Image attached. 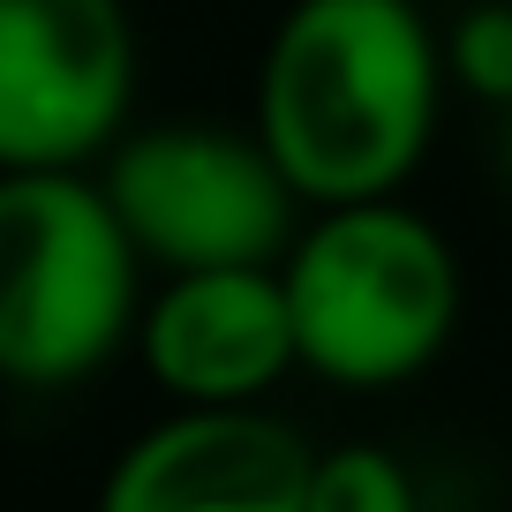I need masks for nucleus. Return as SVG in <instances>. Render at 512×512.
Returning <instances> with one entry per match:
<instances>
[{"label": "nucleus", "instance_id": "nucleus-8", "mask_svg": "<svg viewBox=\"0 0 512 512\" xmlns=\"http://www.w3.org/2000/svg\"><path fill=\"white\" fill-rule=\"evenodd\" d=\"M302 512H415V482L392 452L377 445H347V452H317L309 460V497Z\"/></svg>", "mask_w": 512, "mask_h": 512}, {"label": "nucleus", "instance_id": "nucleus-5", "mask_svg": "<svg viewBox=\"0 0 512 512\" xmlns=\"http://www.w3.org/2000/svg\"><path fill=\"white\" fill-rule=\"evenodd\" d=\"M136 31L121 0H0V166H83L121 136Z\"/></svg>", "mask_w": 512, "mask_h": 512}, {"label": "nucleus", "instance_id": "nucleus-6", "mask_svg": "<svg viewBox=\"0 0 512 512\" xmlns=\"http://www.w3.org/2000/svg\"><path fill=\"white\" fill-rule=\"evenodd\" d=\"M317 452L256 407H181L106 475L98 512H302Z\"/></svg>", "mask_w": 512, "mask_h": 512}, {"label": "nucleus", "instance_id": "nucleus-4", "mask_svg": "<svg viewBox=\"0 0 512 512\" xmlns=\"http://www.w3.org/2000/svg\"><path fill=\"white\" fill-rule=\"evenodd\" d=\"M106 204L128 226L136 256L166 272H219V264H279L302 234V196L256 136L226 128H151L106 144Z\"/></svg>", "mask_w": 512, "mask_h": 512}, {"label": "nucleus", "instance_id": "nucleus-10", "mask_svg": "<svg viewBox=\"0 0 512 512\" xmlns=\"http://www.w3.org/2000/svg\"><path fill=\"white\" fill-rule=\"evenodd\" d=\"M497 159H505V189H512V106H497Z\"/></svg>", "mask_w": 512, "mask_h": 512}, {"label": "nucleus", "instance_id": "nucleus-3", "mask_svg": "<svg viewBox=\"0 0 512 512\" xmlns=\"http://www.w3.org/2000/svg\"><path fill=\"white\" fill-rule=\"evenodd\" d=\"M136 264L83 166H0V377H91L136 324Z\"/></svg>", "mask_w": 512, "mask_h": 512}, {"label": "nucleus", "instance_id": "nucleus-9", "mask_svg": "<svg viewBox=\"0 0 512 512\" xmlns=\"http://www.w3.org/2000/svg\"><path fill=\"white\" fill-rule=\"evenodd\" d=\"M445 68L490 106H512V0H482L445 38Z\"/></svg>", "mask_w": 512, "mask_h": 512}, {"label": "nucleus", "instance_id": "nucleus-2", "mask_svg": "<svg viewBox=\"0 0 512 512\" xmlns=\"http://www.w3.org/2000/svg\"><path fill=\"white\" fill-rule=\"evenodd\" d=\"M294 354L332 384H400L437 362L460 317V264L445 234L392 196L332 204L279 256Z\"/></svg>", "mask_w": 512, "mask_h": 512}, {"label": "nucleus", "instance_id": "nucleus-7", "mask_svg": "<svg viewBox=\"0 0 512 512\" xmlns=\"http://www.w3.org/2000/svg\"><path fill=\"white\" fill-rule=\"evenodd\" d=\"M136 339H144L151 377L189 407H249L302 362L279 264L174 272V287L144 309Z\"/></svg>", "mask_w": 512, "mask_h": 512}, {"label": "nucleus", "instance_id": "nucleus-1", "mask_svg": "<svg viewBox=\"0 0 512 512\" xmlns=\"http://www.w3.org/2000/svg\"><path fill=\"white\" fill-rule=\"evenodd\" d=\"M445 91V46L415 0H294L256 68V144L302 204L400 196Z\"/></svg>", "mask_w": 512, "mask_h": 512}]
</instances>
